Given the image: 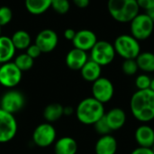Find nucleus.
Returning a JSON list of instances; mask_svg holds the SVG:
<instances>
[{
	"label": "nucleus",
	"instance_id": "nucleus-4",
	"mask_svg": "<svg viewBox=\"0 0 154 154\" xmlns=\"http://www.w3.org/2000/svg\"><path fill=\"white\" fill-rule=\"evenodd\" d=\"M113 45L116 53L125 60L136 59L141 53V45L139 41L131 34L119 35L115 40Z\"/></svg>",
	"mask_w": 154,
	"mask_h": 154
},
{
	"label": "nucleus",
	"instance_id": "nucleus-26",
	"mask_svg": "<svg viewBox=\"0 0 154 154\" xmlns=\"http://www.w3.org/2000/svg\"><path fill=\"white\" fill-rule=\"evenodd\" d=\"M51 7L60 14H65L69 12L70 4L69 0H52Z\"/></svg>",
	"mask_w": 154,
	"mask_h": 154
},
{
	"label": "nucleus",
	"instance_id": "nucleus-3",
	"mask_svg": "<svg viewBox=\"0 0 154 154\" xmlns=\"http://www.w3.org/2000/svg\"><path fill=\"white\" fill-rule=\"evenodd\" d=\"M107 9L110 15L118 23H130L139 13L136 0H108Z\"/></svg>",
	"mask_w": 154,
	"mask_h": 154
},
{
	"label": "nucleus",
	"instance_id": "nucleus-40",
	"mask_svg": "<svg viewBox=\"0 0 154 154\" xmlns=\"http://www.w3.org/2000/svg\"><path fill=\"white\" fill-rule=\"evenodd\" d=\"M0 36H1V26H0Z\"/></svg>",
	"mask_w": 154,
	"mask_h": 154
},
{
	"label": "nucleus",
	"instance_id": "nucleus-30",
	"mask_svg": "<svg viewBox=\"0 0 154 154\" xmlns=\"http://www.w3.org/2000/svg\"><path fill=\"white\" fill-rule=\"evenodd\" d=\"M13 18V12L8 6L0 7V26L8 24Z\"/></svg>",
	"mask_w": 154,
	"mask_h": 154
},
{
	"label": "nucleus",
	"instance_id": "nucleus-5",
	"mask_svg": "<svg viewBox=\"0 0 154 154\" xmlns=\"http://www.w3.org/2000/svg\"><path fill=\"white\" fill-rule=\"evenodd\" d=\"M131 35L138 41L148 39L154 30V23L146 14H138L130 22Z\"/></svg>",
	"mask_w": 154,
	"mask_h": 154
},
{
	"label": "nucleus",
	"instance_id": "nucleus-34",
	"mask_svg": "<svg viewBox=\"0 0 154 154\" xmlns=\"http://www.w3.org/2000/svg\"><path fill=\"white\" fill-rule=\"evenodd\" d=\"M76 32H75L73 29L68 28V29H66V30L64 31V37H65L67 40H69V41H73L74 37H75V35H76Z\"/></svg>",
	"mask_w": 154,
	"mask_h": 154
},
{
	"label": "nucleus",
	"instance_id": "nucleus-9",
	"mask_svg": "<svg viewBox=\"0 0 154 154\" xmlns=\"http://www.w3.org/2000/svg\"><path fill=\"white\" fill-rule=\"evenodd\" d=\"M22 73L14 62L4 63L0 68V84L5 88H13L21 82Z\"/></svg>",
	"mask_w": 154,
	"mask_h": 154
},
{
	"label": "nucleus",
	"instance_id": "nucleus-7",
	"mask_svg": "<svg viewBox=\"0 0 154 154\" xmlns=\"http://www.w3.org/2000/svg\"><path fill=\"white\" fill-rule=\"evenodd\" d=\"M17 128L14 116L0 108V143L12 141L16 135Z\"/></svg>",
	"mask_w": 154,
	"mask_h": 154
},
{
	"label": "nucleus",
	"instance_id": "nucleus-27",
	"mask_svg": "<svg viewBox=\"0 0 154 154\" xmlns=\"http://www.w3.org/2000/svg\"><path fill=\"white\" fill-rule=\"evenodd\" d=\"M122 69H123V72L127 76H133L136 74V72L139 69L136 60L135 59L125 60L122 65Z\"/></svg>",
	"mask_w": 154,
	"mask_h": 154
},
{
	"label": "nucleus",
	"instance_id": "nucleus-21",
	"mask_svg": "<svg viewBox=\"0 0 154 154\" xmlns=\"http://www.w3.org/2000/svg\"><path fill=\"white\" fill-rule=\"evenodd\" d=\"M52 0H25V7L27 11L34 15L45 13L51 5Z\"/></svg>",
	"mask_w": 154,
	"mask_h": 154
},
{
	"label": "nucleus",
	"instance_id": "nucleus-28",
	"mask_svg": "<svg viewBox=\"0 0 154 154\" xmlns=\"http://www.w3.org/2000/svg\"><path fill=\"white\" fill-rule=\"evenodd\" d=\"M93 125H94L95 130L97 131V133L99 134L101 136L110 134V133L112 132V130L110 129V127H109V125H108V124L106 122V119L105 116L103 117H101L97 122H96Z\"/></svg>",
	"mask_w": 154,
	"mask_h": 154
},
{
	"label": "nucleus",
	"instance_id": "nucleus-14",
	"mask_svg": "<svg viewBox=\"0 0 154 154\" xmlns=\"http://www.w3.org/2000/svg\"><path fill=\"white\" fill-rule=\"evenodd\" d=\"M88 60L87 51L74 48L66 56V64L72 70H80Z\"/></svg>",
	"mask_w": 154,
	"mask_h": 154
},
{
	"label": "nucleus",
	"instance_id": "nucleus-33",
	"mask_svg": "<svg viewBox=\"0 0 154 154\" xmlns=\"http://www.w3.org/2000/svg\"><path fill=\"white\" fill-rule=\"evenodd\" d=\"M131 154H154L152 148H143V147H138L134 149Z\"/></svg>",
	"mask_w": 154,
	"mask_h": 154
},
{
	"label": "nucleus",
	"instance_id": "nucleus-23",
	"mask_svg": "<svg viewBox=\"0 0 154 154\" xmlns=\"http://www.w3.org/2000/svg\"><path fill=\"white\" fill-rule=\"evenodd\" d=\"M135 60L139 69L144 72L154 71V53L149 51L141 52Z\"/></svg>",
	"mask_w": 154,
	"mask_h": 154
},
{
	"label": "nucleus",
	"instance_id": "nucleus-15",
	"mask_svg": "<svg viewBox=\"0 0 154 154\" xmlns=\"http://www.w3.org/2000/svg\"><path fill=\"white\" fill-rule=\"evenodd\" d=\"M105 116L112 131L121 129L126 122V114L123 109L119 107L110 109L107 113L105 114Z\"/></svg>",
	"mask_w": 154,
	"mask_h": 154
},
{
	"label": "nucleus",
	"instance_id": "nucleus-29",
	"mask_svg": "<svg viewBox=\"0 0 154 154\" xmlns=\"http://www.w3.org/2000/svg\"><path fill=\"white\" fill-rule=\"evenodd\" d=\"M151 83H152V79L146 74H141L135 79V86L138 88V90L150 88Z\"/></svg>",
	"mask_w": 154,
	"mask_h": 154
},
{
	"label": "nucleus",
	"instance_id": "nucleus-8",
	"mask_svg": "<svg viewBox=\"0 0 154 154\" xmlns=\"http://www.w3.org/2000/svg\"><path fill=\"white\" fill-rule=\"evenodd\" d=\"M56 135V130L51 123H43L34 129L32 133V141L38 147L46 148L55 142Z\"/></svg>",
	"mask_w": 154,
	"mask_h": 154
},
{
	"label": "nucleus",
	"instance_id": "nucleus-38",
	"mask_svg": "<svg viewBox=\"0 0 154 154\" xmlns=\"http://www.w3.org/2000/svg\"><path fill=\"white\" fill-rule=\"evenodd\" d=\"M150 88L154 92V79H152V83H151V87H150Z\"/></svg>",
	"mask_w": 154,
	"mask_h": 154
},
{
	"label": "nucleus",
	"instance_id": "nucleus-24",
	"mask_svg": "<svg viewBox=\"0 0 154 154\" xmlns=\"http://www.w3.org/2000/svg\"><path fill=\"white\" fill-rule=\"evenodd\" d=\"M11 40L14 48L17 50H26L31 45V36L23 30H19L14 32Z\"/></svg>",
	"mask_w": 154,
	"mask_h": 154
},
{
	"label": "nucleus",
	"instance_id": "nucleus-31",
	"mask_svg": "<svg viewBox=\"0 0 154 154\" xmlns=\"http://www.w3.org/2000/svg\"><path fill=\"white\" fill-rule=\"evenodd\" d=\"M26 53H27L31 58H32V59L34 60V59L38 58L42 52V51L40 50V48L34 43V44H31V45L26 49Z\"/></svg>",
	"mask_w": 154,
	"mask_h": 154
},
{
	"label": "nucleus",
	"instance_id": "nucleus-13",
	"mask_svg": "<svg viewBox=\"0 0 154 154\" xmlns=\"http://www.w3.org/2000/svg\"><path fill=\"white\" fill-rule=\"evenodd\" d=\"M97 42V38L96 33L88 29H83L77 32L72 41L74 48L82 50L84 51H91Z\"/></svg>",
	"mask_w": 154,
	"mask_h": 154
},
{
	"label": "nucleus",
	"instance_id": "nucleus-35",
	"mask_svg": "<svg viewBox=\"0 0 154 154\" xmlns=\"http://www.w3.org/2000/svg\"><path fill=\"white\" fill-rule=\"evenodd\" d=\"M73 3L75 4V5L79 8H86L88 6L90 0H73Z\"/></svg>",
	"mask_w": 154,
	"mask_h": 154
},
{
	"label": "nucleus",
	"instance_id": "nucleus-25",
	"mask_svg": "<svg viewBox=\"0 0 154 154\" xmlns=\"http://www.w3.org/2000/svg\"><path fill=\"white\" fill-rule=\"evenodd\" d=\"M14 63L23 72V71L29 70V69H31L32 68V66H33V59L31 58L25 52V53H22V54L18 55L15 58Z\"/></svg>",
	"mask_w": 154,
	"mask_h": 154
},
{
	"label": "nucleus",
	"instance_id": "nucleus-17",
	"mask_svg": "<svg viewBox=\"0 0 154 154\" xmlns=\"http://www.w3.org/2000/svg\"><path fill=\"white\" fill-rule=\"evenodd\" d=\"M117 151L116 139L111 135H102L97 142L95 146L96 154H116Z\"/></svg>",
	"mask_w": 154,
	"mask_h": 154
},
{
	"label": "nucleus",
	"instance_id": "nucleus-39",
	"mask_svg": "<svg viewBox=\"0 0 154 154\" xmlns=\"http://www.w3.org/2000/svg\"><path fill=\"white\" fill-rule=\"evenodd\" d=\"M152 150L153 151V152H154V143H153V145H152Z\"/></svg>",
	"mask_w": 154,
	"mask_h": 154
},
{
	"label": "nucleus",
	"instance_id": "nucleus-19",
	"mask_svg": "<svg viewBox=\"0 0 154 154\" xmlns=\"http://www.w3.org/2000/svg\"><path fill=\"white\" fill-rule=\"evenodd\" d=\"M101 68L102 67L94 60H88L80 69L81 76L85 80L88 82H94L101 77Z\"/></svg>",
	"mask_w": 154,
	"mask_h": 154
},
{
	"label": "nucleus",
	"instance_id": "nucleus-2",
	"mask_svg": "<svg viewBox=\"0 0 154 154\" xmlns=\"http://www.w3.org/2000/svg\"><path fill=\"white\" fill-rule=\"evenodd\" d=\"M104 104L93 97H87L79 102L76 108L78 120L84 125H94L105 116Z\"/></svg>",
	"mask_w": 154,
	"mask_h": 154
},
{
	"label": "nucleus",
	"instance_id": "nucleus-11",
	"mask_svg": "<svg viewBox=\"0 0 154 154\" xmlns=\"http://www.w3.org/2000/svg\"><path fill=\"white\" fill-rule=\"evenodd\" d=\"M115 94V88L111 80L100 77L92 85V96L102 104L109 102Z\"/></svg>",
	"mask_w": 154,
	"mask_h": 154
},
{
	"label": "nucleus",
	"instance_id": "nucleus-37",
	"mask_svg": "<svg viewBox=\"0 0 154 154\" xmlns=\"http://www.w3.org/2000/svg\"><path fill=\"white\" fill-rule=\"evenodd\" d=\"M73 113V108L70 106H65L64 107V115L65 116H69Z\"/></svg>",
	"mask_w": 154,
	"mask_h": 154
},
{
	"label": "nucleus",
	"instance_id": "nucleus-6",
	"mask_svg": "<svg viewBox=\"0 0 154 154\" xmlns=\"http://www.w3.org/2000/svg\"><path fill=\"white\" fill-rule=\"evenodd\" d=\"M114 45L107 41H97L90 51V60L102 66L109 65L116 57Z\"/></svg>",
	"mask_w": 154,
	"mask_h": 154
},
{
	"label": "nucleus",
	"instance_id": "nucleus-12",
	"mask_svg": "<svg viewBox=\"0 0 154 154\" xmlns=\"http://www.w3.org/2000/svg\"><path fill=\"white\" fill-rule=\"evenodd\" d=\"M58 35L51 29H44L41 31L35 39V44L40 48L42 52L48 53L52 51L58 45Z\"/></svg>",
	"mask_w": 154,
	"mask_h": 154
},
{
	"label": "nucleus",
	"instance_id": "nucleus-36",
	"mask_svg": "<svg viewBox=\"0 0 154 154\" xmlns=\"http://www.w3.org/2000/svg\"><path fill=\"white\" fill-rule=\"evenodd\" d=\"M145 14L150 17V19L154 23V7L152 8V9H150V10H148V11H146Z\"/></svg>",
	"mask_w": 154,
	"mask_h": 154
},
{
	"label": "nucleus",
	"instance_id": "nucleus-1",
	"mask_svg": "<svg viewBox=\"0 0 154 154\" xmlns=\"http://www.w3.org/2000/svg\"><path fill=\"white\" fill-rule=\"evenodd\" d=\"M130 108L134 118L142 123L154 119V92L151 89L137 90L131 97Z\"/></svg>",
	"mask_w": 154,
	"mask_h": 154
},
{
	"label": "nucleus",
	"instance_id": "nucleus-18",
	"mask_svg": "<svg viewBox=\"0 0 154 154\" xmlns=\"http://www.w3.org/2000/svg\"><path fill=\"white\" fill-rule=\"evenodd\" d=\"M78 152V143L75 139L69 136L60 138L54 145L55 154H76Z\"/></svg>",
	"mask_w": 154,
	"mask_h": 154
},
{
	"label": "nucleus",
	"instance_id": "nucleus-22",
	"mask_svg": "<svg viewBox=\"0 0 154 154\" xmlns=\"http://www.w3.org/2000/svg\"><path fill=\"white\" fill-rule=\"evenodd\" d=\"M64 115V106L58 103L48 105L43 110V117L48 123H53L61 118Z\"/></svg>",
	"mask_w": 154,
	"mask_h": 154
},
{
	"label": "nucleus",
	"instance_id": "nucleus-10",
	"mask_svg": "<svg viewBox=\"0 0 154 154\" xmlns=\"http://www.w3.org/2000/svg\"><path fill=\"white\" fill-rule=\"evenodd\" d=\"M25 99L23 95L17 90H9L5 92L0 101V108L14 115L21 111L24 106Z\"/></svg>",
	"mask_w": 154,
	"mask_h": 154
},
{
	"label": "nucleus",
	"instance_id": "nucleus-20",
	"mask_svg": "<svg viewBox=\"0 0 154 154\" xmlns=\"http://www.w3.org/2000/svg\"><path fill=\"white\" fill-rule=\"evenodd\" d=\"M15 48L11 38L6 36H0V63L4 64L9 62L14 56Z\"/></svg>",
	"mask_w": 154,
	"mask_h": 154
},
{
	"label": "nucleus",
	"instance_id": "nucleus-32",
	"mask_svg": "<svg viewBox=\"0 0 154 154\" xmlns=\"http://www.w3.org/2000/svg\"><path fill=\"white\" fill-rule=\"evenodd\" d=\"M140 8L148 11L154 7V0H136Z\"/></svg>",
	"mask_w": 154,
	"mask_h": 154
},
{
	"label": "nucleus",
	"instance_id": "nucleus-41",
	"mask_svg": "<svg viewBox=\"0 0 154 154\" xmlns=\"http://www.w3.org/2000/svg\"><path fill=\"white\" fill-rule=\"evenodd\" d=\"M1 65H2V64H1V63H0V68H1Z\"/></svg>",
	"mask_w": 154,
	"mask_h": 154
},
{
	"label": "nucleus",
	"instance_id": "nucleus-16",
	"mask_svg": "<svg viewBox=\"0 0 154 154\" xmlns=\"http://www.w3.org/2000/svg\"><path fill=\"white\" fill-rule=\"evenodd\" d=\"M134 137L140 147L152 148L154 143V130L149 125H141L136 129Z\"/></svg>",
	"mask_w": 154,
	"mask_h": 154
}]
</instances>
